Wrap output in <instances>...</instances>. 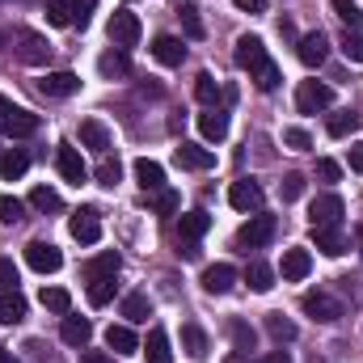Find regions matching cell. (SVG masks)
<instances>
[{
    "label": "cell",
    "mask_w": 363,
    "mask_h": 363,
    "mask_svg": "<svg viewBox=\"0 0 363 363\" xmlns=\"http://www.w3.org/2000/svg\"><path fill=\"white\" fill-rule=\"evenodd\" d=\"M274 233H279V220L267 216V211H258V216H250V224L237 233V245H241V250H262Z\"/></svg>",
    "instance_id": "6da1fadb"
},
{
    "label": "cell",
    "mask_w": 363,
    "mask_h": 363,
    "mask_svg": "<svg viewBox=\"0 0 363 363\" xmlns=\"http://www.w3.org/2000/svg\"><path fill=\"white\" fill-rule=\"evenodd\" d=\"M342 211H347V203L338 194H317L308 207V224L313 228H342Z\"/></svg>",
    "instance_id": "7a4b0ae2"
},
{
    "label": "cell",
    "mask_w": 363,
    "mask_h": 363,
    "mask_svg": "<svg viewBox=\"0 0 363 363\" xmlns=\"http://www.w3.org/2000/svg\"><path fill=\"white\" fill-rule=\"evenodd\" d=\"M233 60H237V68H241V72H258L271 55H267V43H262L258 34H241V38H237Z\"/></svg>",
    "instance_id": "3957f363"
},
{
    "label": "cell",
    "mask_w": 363,
    "mask_h": 363,
    "mask_svg": "<svg viewBox=\"0 0 363 363\" xmlns=\"http://www.w3.org/2000/svg\"><path fill=\"white\" fill-rule=\"evenodd\" d=\"M228 203H233L237 211H245V216H258L267 199H262V186H258V182L241 178V182H233V186H228Z\"/></svg>",
    "instance_id": "277c9868"
},
{
    "label": "cell",
    "mask_w": 363,
    "mask_h": 363,
    "mask_svg": "<svg viewBox=\"0 0 363 363\" xmlns=\"http://www.w3.org/2000/svg\"><path fill=\"white\" fill-rule=\"evenodd\" d=\"M334 101V89L330 85H321V81H300V89H296V110L300 114H317V110H325Z\"/></svg>",
    "instance_id": "5b68a950"
},
{
    "label": "cell",
    "mask_w": 363,
    "mask_h": 363,
    "mask_svg": "<svg viewBox=\"0 0 363 363\" xmlns=\"http://www.w3.org/2000/svg\"><path fill=\"white\" fill-rule=\"evenodd\" d=\"M47 21L51 26H89V13L81 0H47Z\"/></svg>",
    "instance_id": "8992f818"
},
{
    "label": "cell",
    "mask_w": 363,
    "mask_h": 363,
    "mask_svg": "<svg viewBox=\"0 0 363 363\" xmlns=\"http://www.w3.org/2000/svg\"><path fill=\"white\" fill-rule=\"evenodd\" d=\"M26 262H30L38 274H55L60 267H64V254H60L51 241H30V245H26Z\"/></svg>",
    "instance_id": "52a82bcc"
},
{
    "label": "cell",
    "mask_w": 363,
    "mask_h": 363,
    "mask_svg": "<svg viewBox=\"0 0 363 363\" xmlns=\"http://www.w3.org/2000/svg\"><path fill=\"white\" fill-rule=\"evenodd\" d=\"M110 38H114V47H118V51L135 47V43H140V17H135V13H127V9H118V13L110 17Z\"/></svg>",
    "instance_id": "ba28073f"
},
{
    "label": "cell",
    "mask_w": 363,
    "mask_h": 363,
    "mask_svg": "<svg viewBox=\"0 0 363 363\" xmlns=\"http://www.w3.org/2000/svg\"><path fill=\"white\" fill-rule=\"evenodd\" d=\"M17 47V60L21 64H47V55H51V47H47V38L43 34H34V30H17V38H13Z\"/></svg>",
    "instance_id": "9c48e42d"
},
{
    "label": "cell",
    "mask_w": 363,
    "mask_h": 363,
    "mask_svg": "<svg viewBox=\"0 0 363 363\" xmlns=\"http://www.w3.org/2000/svg\"><path fill=\"white\" fill-rule=\"evenodd\" d=\"M300 308H304L313 321H338V317H342V304H338L330 291H304Z\"/></svg>",
    "instance_id": "30bf717a"
},
{
    "label": "cell",
    "mask_w": 363,
    "mask_h": 363,
    "mask_svg": "<svg viewBox=\"0 0 363 363\" xmlns=\"http://www.w3.org/2000/svg\"><path fill=\"white\" fill-rule=\"evenodd\" d=\"M68 228H72V237H77L81 245H97V241H101V216H97V207H81Z\"/></svg>",
    "instance_id": "8fae6325"
},
{
    "label": "cell",
    "mask_w": 363,
    "mask_h": 363,
    "mask_svg": "<svg viewBox=\"0 0 363 363\" xmlns=\"http://www.w3.org/2000/svg\"><path fill=\"white\" fill-rule=\"evenodd\" d=\"M55 169L64 174V182H72V186H81V182L89 178V169H85V161H81V152L72 144H60L55 148Z\"/></svg>",
    "instance_id": "7c38bea8"
},
{
    "label": "cell",
    "mask_w": 363,
    "mask_h": 363,
    "mask_svg": "<svg viewBox=\"0 0 363 363\" xmlns=\"http://www.w3.org/2000/svg\"><path fill=\"white\" fill-rule=\"evenodd\" d=\"M174 157H178L182 169H211L216 165V152L203 148V144H190V140H182L178 148H174Z\"/></svg>",
    "instance_id": "4fadbf2b"
},
{
    "label": "cell",
    "mask_w": 363,
    "mask_h": 363,
    "mask_svg": "<svg viewBox=\"0 0 363 363\" xmlns=\"http://www.w3.org/2000/svg\"><path fill=\"white\" fill-rule=\"evenodd\" d=\"M296 55H300V64H308V68L325 64V55H330V43H325V34H321V30L304 34V38L296 43Z\"/></svg>",
    "instance_id": "5bb4252c"
},
{
    "label": "cell",
    "mask_w": 363,
    "mask_h": 363,
    "mask_svg": "<svg viewBox=\"0 0 363 363\" xmlns=\"http://www.w3.org/2000/svg\"><path fill=\"white\" fill-rule=\"evenodd\" d=\"M152 60L165 64V68H182V64H186V43L174 38V34H161V38L152 43Z\"/></svg>",
    "instance_id": "9a60e30c"
},
{
    "label": "cell",
    "mask_w": 363,
    "mask_h": 363,
    "mask_svg": "<svg viewBox=\"0 0 363 363\" xmlns=\"http://www.w3.org/2000/svg\"><path fill=\"white\" fill-rule=\"evenodd\" d=\"M308 271H313V254H308V250H300V245H296V250H283L279 274H283L287 283H300V279H304Z\"/></svg>",
    "instance_id": "2e32d148"
},
{
    "label": "cell",
    "mask_w": 363,
    "mask_h": 363,
    "mask_svg": "<svg viewBox=\"0 0 363 363\" xmlns=\"http://www.w3.org/2000/svg\"><path fill=\"white\" fill-rule=\"evenodd\" d=\"M60 338L68 342V347H77V351H85L93 338V325L89 317H72V313H64V325H60Z\"/></svg>",
    "instance_id": "e0dca14e"
},
{
    "label": "cell",
    "mask_w": 363,
    "mask_h": 363,
    "mask_svg": "<svg viewBox=\"0 0 363 363\" xmlns=\"http://www.w3.org/2000/svg\"><path fill=\"white\" fill-rule=\"evenodd\" d=\"M38 93H47V97H72V93H81V77L77 72H47L38 81Z\"/></svg>",
    "instance_id": "ac0fdd59"
},
{
    "label": "cell",
    "mask_w": 363,
    "mask_h": 363,
    "mask_svg": "<svg viewBox=\"0 0 363 363\" xmlns=\"http://www.w3.org/2000/svg\"><path fill=\"white\" fill-rule=\"evenodd\" d=\"M203 291H211V296H224V291H233V283H237V271L228 267V262H216V267H207L203 271Z\"/></svg>",
    "instance_id": "d6986e66"
},
{
    "label": "cell",
    "mask_w": 363,
    "mask_h": 363,
    "mask_svg": "<svg viewBox=\"0 0 363 363\" xmlns=\"http://www.w3.org/2000/svg\"><path fill=\"white\" fill-rule=\"evenodd\" d=\"M34 131H38V114H30V110H13L9 118H0V135L26 140V135H34Z\"/></svg>",
    "instance_id": "ffe728a7"
},
{
    "label": "cell",
    "mask_w": 363,
    "mask_h": 363,
    "mask_svg": "<svg viewBox=\"0 0 363 363\" xmlns=\"http://www.w3.org/2000/svg\"><path fill=\"white\" fill-rule=\"evenodd\" d=\"M135 182H140L144 194H157V190H165V169H161L157 161L140 157V161H135Z\"/></svg>",
    "instance_id": "44dd1931"
},
{
    "label": "cell",
    "mask_w": 363,
    "mask_h": 363,
    "mask_svg": "<svg viewBox=\"0 0 363 363\" xmlns=\"http://www.w3.org/2000/svg\"><path fill=\"white\" fill-rule=\"evenodd\" d=\"M97 72H101L106 81H123V77H131V60H127V51H106V55L97 60Z\"/></svg>",
    "instance_id": "7402d4cb"
},
{
    "label": "cell",
    "mask_w": 363,
    "mask_h": 363,
    "mask_svg": "<svg viewBox=\"0 0 363 363\" xmlns=\"http://www.w3.org/2000/svg\"><path fill=\"white\" fill-rule=\"evenodd\" d=\"M199 131H203V140H211V144H220V140L228 135V114L211 106L207 114H199Z\"/></svg>",
    "instance_id": "603a6c76"
},
{
    "label": "cell",
    "mask_w": 363,
    "mask_h": 363,
    "mask_svg": "<svg viewBox=\"0 0 363 363\" xmlns=\"http://www.w3.org/2000/svg\"><path fill=\"white\" fill-rule=\"evenodd\" d=\"M313 241H317V250H321L325 258H342V254H347L342 228H313Z\"/></svg>",
    "instance_id": "cb8c5ba5"
},
{
    "label": "cell",
    "mask_w": 363,
    "mask_h": 363,
    "mask_svg": "<svg viewBox=\"0 0 363 363\" xmlns=\"http://www.w3.org/2000/svg\"><path fill=\"white\" fill-rule=\"evenodd\" d=\"M106 347H110L114 355H135V351H140V338L131 334V325H110V330H106Z\"/></svg>",
    "instance_id": "d4e9b609"
},
{
    "label": "cell",
    "mask_w": 363,
    "mask_h": 363,
    "mask_svg": "<svg viewBox=\"0 0 363 363\" xmlns=\"http://www.w3.org/2000/svg\"><path fill=\"white\" fill-rule=\"evenodd\" d=\"M144 355H148V363H174V351H169V334H165L161 325H152V330H148Z\"/></svg>",
    "instance_id": "484cf974"
},
{
    "label": "cell",
    "mask_w": 363,
    "mask_h": 363,
    "mask_svg": "<svg viewBox=\"0 0 363 363\" xmlns=\"http://www.w3.org/2000/svg\"><path fill=\"white\" fill-rule=\"evenodd\" d=\"M118 267H123V258L114 254V250H106V254H97V258H89L85 262V279H114L118 274Z\"/></svg>",
    "instance_id": "4316f807"
},
{
    "label": "cell",
    "mask_w": 363,
    "mask_h": 363,
    "mask_svg": "<svg viewBox=\"0 0 363 363\" xmlns=\"http://www.w3.org/2000/svg\"><path fill=\"white\" fill-rule=\"evenodd\" d=\"M207 228H211V216H207V211H186V216L178 220V237L182 241H199Z\"/></svg>",
    "instance_id": "83f0119b"
},
{
    "label": "cell",
    "mask_w": 363,
    "mask_h": 363,
    "mask_svg": "<svg viewBox=\"0 0 363 363\" xmlns=\"http://www.w3.org/2000/svg\"><path fill=\"white\" fill-rule=\"evenodd\" d=\"M228 338H233V347H237L241 355H250V351L258 347V334H254V325H250V321H241V317H233V321H228Z\"/></svg>",
    "instance_id": "f1b7e54d"
},
{
    "label": "cell",
    "mask_w": 363,
    "mask_h": 363,
    "mask_svg": "<svg viewBox=\"0 0 363 363\" xmlns=\"http://www.w3.org/2000/svg\"><path fill=\"white\" fill-rule=\"evenodd\" d=\"M0 321H4V325L26 321V296H21V291H0Z\"/></svg>",
    "instance_id": "f546056e"
},
{
    "label": "cell",
    "mask_w": 363,
    "mask_h": 363,
    "mask_svg": "<svg viewBox=\"0 0 363 363\" xmlns=\"http://www.w3.org/2000/svg\"><path fill=\"white\" fill-rule=\"evenodd\" d=\"M81 144L106 157V148H110V131H106V127H101L97 118H85V123H81Z\"/></svg>",
    "instance_id": "4dcf8cb0"
},
{
    "label": "cell",
    "mask_w": 363,
    "mask_h": 363,
    "mask_svg": "<svg viewBox=\"0 0 363 363\" xmlns=\"http://www.w3.org/2000/svg\"><path fill=\"white\" fill-rule=\"evenodd\" d=\"M26 169H30V157H26V148H9V152L0 157V178H4V182H17Z\"/></svg>",
    "instance_id": "1f68e13d"
},
{
    "label": "cell",
    "mask_w": 363,
    "mask_h": 363,
    "mask_svg": "<svg viewBox=\"0 0 363 363\" xmlns=\"http://www.w3.org/2000/svg\"><path fill=\"white\" fill-rule=\"evenodd\" d=\"M182 351H186L190 359H203V355H207V334H203L194 321L182 325Z\"/></svg>",
    "instance_id": "d6a6232c"
},
{
    "label": "cell",
    "mask_w": 363,
    "mask_h": 363,
    "mask_svg": "<svg viewBox=\"0 0 363 363\" xmlns=\"http://www.w3.org/2000/svg\"><path fill=\"white\" fill-rule=\"evenodd\" d=\"M245 283H250V291L267 296V291L274 287V271L267 267V262H250V267H245Z\"/></svg>",
    "instance_id": "836d02e7"
},
{
    "label": "cell",
    "mask_w": 363,
    "mask_h": 363,
    "mask_svg": "<svg viewBox=\"0 0 363 363\" xmlns=\"http://www.w3.org/2000/svg\"><path fill=\"white\" fill-rule=\"evenodd\" d=\"M355 127H359V114H355V110H334V114L325 118V131H330L334 140H342V135H351Z\"/></svg>",
    "instance_id": "e575fe53"
},
{
    "label": "cell",
    "mask_w": 363,
    "mask_h": 363,
    "mask_svg": "<svg viewBox=\"0 0 363 363\" xmlns=\"http://www.w3.org/2000/svg\"><path fill=\"white\" fill-rule=\"evenodd\" d=\"M123 317H127L131 325H135V321H148V317H152V304H148V296H144V291H131V296L123 300Z\"/></svg>",
    "instance_id": "d590c367"
},
{
    "label": "cell",
    "mask_w": 363,
    "mask_h": 363,
    "mask_svg": "<svg viewBox=\"0 0 363 363\" xmlns=\"http://www.w3.org/2000/svg\"><path fill=\"white\" fill-rule=\"evenodd\" d=\"M194 97H199V101H203V106L211 110V106H216V101L224 97V89H220V81H216L211 72H199V81H194Z\"/></svg>",
    "instance_id": "8d00e7d4"
},
{
    "label": "cell",
    "mask_w": 363,
    "mask_h": 363,
    "mask_svg": "<svg viewBox=\"0 0 363 363\" xmlns=\"http://www.w3.org/2000/svg\"><path fill=\"white\" fill-rule=\"evenodd\" d=\"M267 334L283 347V342H291V338H296V321H287L283 313H267Z\"/></svg>",
    "instance_id": "74e56055"
},
{
    "label": "cell",
    "mask_w": 363,
    "mask_h": 363,
    "mask_svg": "<svg viewBox=\"0 0 363 363\" xmlns=\"http://www.w3.org/2000/svg\"><path fill=\"white\" fill-rule=\"evenodd\" d=\"M330 9L347 21V30H355V34H363V9L355 4V0H330Z\"/></svg>",
    "instance_id": "f35d334b"
},
{
    "label": "cell",
    "mask_w": 363,
    "mask_h": 363,
    "mask_svg": "<svg viewBox=\"0 0 363 363\" xmlns=\"http://www.w3.org/2000/svg\"><path fill=\"white\" fill-rule=\"evenodd\" d=\"M93 178H97V186H110V190H114L118 178H123V165H118L114 157H101V161H97V169H93Z\"/></svg>",
    "instance_id": "ab89813d"
},
{
    "label": "cell",
    "mask_w": 363,
    "mask_h": 363,
    "mask_svg": "<svg viewBox=\"0 0 363 363\" xmlns=\"http://www.w3.org/2000/svg\"><path fill=\"white\" fill-rule=\"evenodd\" d=\"M43 308H51V313H72V296L64 291V287H43Z\"/></svg>",
    "instance_id": "60d3db41"
},
{
    "label": "cell",
    "mask_w": 363,
    "mask_h": 363,
    "mask_svg": "<svg viewBox=\"0 0 363 363\" xmlns=\"http://www.w3.org/2000/svg\"><path fill=\"white\" fill-rule=\"evenodd\" d=\"M30 207H34V211H60V194H55L51 186H34V190H30Z\"/></svg>",
    "instance_id": "b9f144b4"
},
{
    "label": "cell",
    "mask_w": 363,
    "mask_h": 363,
    "mask_svg": "<svg viewBox=\"0 0 363 363\" xmlns=\"http://www.w3.org/2000/svg\"><path fill=\"white\" fill-rule=\"evenodd\" d=\"M250 81H254V85H258L262 93H271L274 85L283 81V77H279V64H274V60H267V64H262L258 72H250Z\"/></svg>",
    "instance_id": "7bdbcfd3"
},
{
    "label": "cell",
    "mask_w": 363,
    "mask_h": 363,
    "mask_svg": "<svg viewBox=\"0 0 363 363\" xmlns=\"http://www.w3.org/2000/svg\"><path fill=\"white\" fill-rule=\"evenodd\" d=\"M114 287H118L114 279H93L89 283V304H97V308L110 304V300H114Z\"/></svg>",
    "instance_id": "ee69618b"
},
{
    "label": "cell",
    "mask_w": 363,
    "mask_h": 363,
    "mask_svg": "<svg viewBox=\"0 0 363 363\" xmlns=\"http://www.w3.org/2000/svg\"><path fill=\"white\" fill-rule=\"evenodd\" d=\"M283 144H287L291 152H308V148H313V135H308L304 127H287V131H283Z\"/></svg>",
    "instance_id": "f6af8a7d"
},
{
    "label": "cell",
    "mask_w": 363,
    "mask_h": 363,
    "mask_svg": "<svg viewBox=\"0 0 363 363\" xmlns=\"http://www.w3.org/2000/svg\"><path fill=\"white\" fill-rule=\"evenodd\" d=\"M21 211H26V203H21V199L0 194V224H17V220H21Z\"/></svg>",
    "instance_id": "bcb514c9"
},
{
    "label": "cell",
    "mask_w": 363,
    "mask_h": 363,
    "mask_svg": "<svg viewBox=\"0 0 363 363\" xmlns=\"http://www.w3.org/2000/svg\"><path fill=\"white\" fill-rule=\"evenodd\" d=\"M279 194H283V203H296L304 194V178L300 174H287V178L279 182Z\"/></svg>",
    "instance_id": "7dc6e473"
},
{
    "label": "cell",
    "mask_w": 363,
    "mask_h": 363,
    "mask_svg": "<svg viewBox=\"0 0 363 363\" xmlns=\"http://www.w3.org/2000/svg\"><path fill=\"white\" fill-rule=\"evenodd\" d=\"M178 4H182V0H178ZM182 21H186V34H190V38H203V21H199V13H194V4H190V0L182 4Z\"/></svg>",
    "instance_id": "c3c4849f"
},
{
    "label": "cell",
    "mask_w": 363,
    "mask_h": 363,
    "mask_svg": "<svg viewBox=\"0 0 363 363\" xmlns=\"http://www.w3.org/2000/svg\"><path fill=\"white\" fill-rule=\"evenodd\" d=\"M152 203H157V211H161V216H174V211H178V190H169V186H165V190H157V199H152Z\"/></svg>",
    "instance_id": "681fc988"
},
{
    "label": "cell",
    "mask_w": 363,
    "mask_h": 363,
    "mask_svg": "<svg viewBox=\"0 0 363 363\" xmlns=\"http://www.w3.org/2000/svg\"><path fill=\"white\" fill-rule=\"evenodd\" d=\"M342 55L355 60V64H363V34H351V30H347V38H342Z\"/></svg>",
    "instance_id": "f907efd6"
},
{
    "label": "cell",
    "mask_w": 363,
    "mask_h": 363,
    "mask_svg": "<svg viewBox=\"0 0 363 363\" xmlns=\"http://www.w3.org/2000/svg\"><path fill=\"white\" fill-rule=\"evenodd\" d=\"M317 178H321V182H338V178H342V165H338V161H330V157H321V161H317Z\"/></svg>",
    "instance_id": "816d5d0a"
},
{
    "label": "cell",
    "mask_w": 363,
    "mask_h": 363,
    "mask_svg": "<svg viewBox=\"0 0 363 363\" xmlns=\"http://www.w3.org/2000/svg\"><path fill=\"white\" fill-rule=\"evenodd\" d=\"M0 291H17V267L9 258H0Z\"/></svg>",
    "instance_id": "f5cc1de1"
},
{
    "label": "cell",
    "mask_w": 363,
    "mask_h": 363,
    "mask_svg": "<svg viewBox=\"0 0 363 363\" xmlns=\"http://www.w3.org/2000/svg\"><path fill=\"white\" fill-rule=\"evenodd\" d=\"M178 254L186 258V262H199V254H203V250H199V241H182V237H178Z\"/></svg>",
    "instance_id": "db71d44e"
},
{
    "label": "cell",
    "mask_w": 363,
    "mask_h": 363,
    "mask_svg": "<svg viewBox=\"0 0 363 363\" xmlns=\"http://www.w3.org/2000/svg\"><path fill=\"white\" fill-rule=\"evenodd\" d=\"M81 363H114V359H110L106 351H89V347H85V351H81Z\"/></svg>",
    "instance_id": "11a10c76"
},
{
    "label": "cell",
    "mask_w": 363,
    "mask_h": 363,
    "mask_svg": "<svg viewBox=\"0 0 363 363\" xmlns=\"http://www.w3.org/2000/svg\"><path fill=\"white\" fill-rule=\"evenodd\" d=\"M347 161H351L355 174H363V144H351V157H347Z\"/></svg>",
    "instance_id": "9f6ffc18"
},
{
    "label": "cell",
    "mask_w": 363,
    "mask_h": 363,
    "mask_svg": "<svg viewBox=\"0 0 363 363\" xmlns=\"http://www.w3.org/2000/svg\"><path fill=\"white\" fill-rule=\"evenodd\" d=\"M237 9H245V13H262L267 9V0H233Z\"/></svg>",
    "instance_id": "6f0895ef"
},
{
    "label": "cell",
    "mask_w": 363,
    "mask_h": 363,
    "mask_svg": "<svg viewBox=\"0 0 363 363\" xmlns=\"http://www.w3.org/2000/svg\"><path fill=\"white\" fill-rule=\"evenodd\" d=\"M262 363H291V355H287V351H271Z\"/></svg>",
    "instance_id": "680465c9"
},
{
    "label": "cell",
    "mask_w": 363,
    "mask_h": 363,
    "mask_svg": "<svg viewBox=\"0 0 363 363\" xmlns=\"http://www.w3.org/2000/svg\"><path fill=\"white\" fill-rule=\"evenodd\" d=\"M13 110H17V106H13V101H9V97H4V93H0V118H9V114H13Z\"/></svg>",
    "instance_id": "91938a15"
},
{
    "label": "cell",
    "mask_w": 363,
    "mask_h": 363,
    "mask_svg": "<svg viewBox=\"0 0 363 363\" xmlns=\"http://www.w3.org/2000/svg\"><path fill=\"white\" fill-rule=\"evenodd\" d=\"M0 363H17V355H13V351H9L4 342H0Z\"/></svg>",
    "instance_id": "94428289"
},
{
    "label": "cell",
    "mask_w": 363,
    "mask_h": 363,
    "mask_svg": "<svg viewBox=\"0 0 363 363\" xmlns=\"http://www.w3.org/2000/svg\"><path fill=\"white\" fill-rule=\"evenodd\" d=\"M224 363H250V355H241V351H233V355H228Z\"/></svg>",
    "instance_id": "6125c7cd"
},
{
    "label": "cell",
    "mask_w": 363,
    "mask_h": 363,
    "mask_svg": "<svg viewBox=\"0 0 363 363\" xmlns=\"http://www.w3.org/2000/svg\"><path fill=\"white\" fill-rule=\"evenodd\" d=\"M355 241H359V254H363V224L355 228Z\"/></svg>",
    "instance_id": "be15d7a7"
},
{
    "label": "cell",
    "mask_w": 363,
    "mask_h": 363,
    "mask_svg": "<svg viewBox=\"0 0 363 363\" xmlns=\"http://www.w3.org/2000/svg\"><path fill=\"white\" fill-rule=\"evenodd\" d=\"M0 47H4V34H0Z\"/></svg>",
    "instance_id": "e7e4bbea"
}]
</instances>
